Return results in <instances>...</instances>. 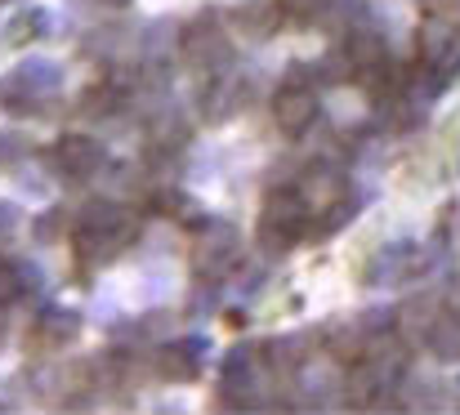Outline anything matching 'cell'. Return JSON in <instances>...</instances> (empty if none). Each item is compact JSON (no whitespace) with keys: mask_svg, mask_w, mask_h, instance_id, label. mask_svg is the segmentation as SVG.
<instances>
[]
</instances>
